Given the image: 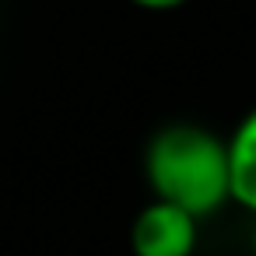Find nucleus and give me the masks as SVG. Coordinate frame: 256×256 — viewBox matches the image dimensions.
<instances>
[{"label": "nucleus", "instance_id": "obj_1", "mask_svg": "<svg viewBox=\"0 0 256 256\" xmlns=\"http://www.w3.org/2000/svg\"><path fill=\"white\" fill-rule=\"evenodd\" d=\"M144 176L158 200L179 204L204 221L232 204L228 137L200 123H165L144 148Z\"/></svg>", "mask_w": 256, "mask_h": 256}, {"label": "nucleus", "instance_id": "obj_2", "mask_svg": "<svg viewBox=\"0 0 256 256\" xmlns=\"http://www.w3.org/2000/svg\"><path fill=\"white\" fill-rule=\"evenodd\" d=\"M196 242H200V218L158 196L144 204L130 224L134 256H193Z\"/></svg>", "mask_w": 256, "mask_h": 256}, {"label": "nucleus", "instance_id": "obj_3", "mask_svg": "<svg viewBox=\"0 0 256 256\" xmlns=\"http://www.w3.org/2000/svg\"><path fill=\"white\" fill-rule=\"evenodd\" d=\"M228 176L232 204L256 218V109H249L228 134Z\"/></svg>", "mask_w": 256, "mask_h": 256}, {"label": "nucleus", "instance_id": "obj_4", "mask_svg": "<svg viewBox=\"0 0 256 256\" xmlns=\"http://www.w3.org/2000/svg\"><path fill=\"white\" fill-rule=\"evenodd\" d=\"M134 8H140V11H176V8H182L186 0H130Z\"/></svg>", "mask_w": 256, "mask_h": 256}, {"label": "nucleus", "instance_id": "obj_5", "mask_svg": "<svg viewBox=\"0 0 256 256\" xmlns=\"http://www.w3.org/2000/svg\"><path fill=\"white\" fill-rule=\"evenodd\" d=\"M249 249H252V256H256V228H252V235H249Z\"/></svg>", "mask_w": 256, "mask_h": 256}]
</instances>
